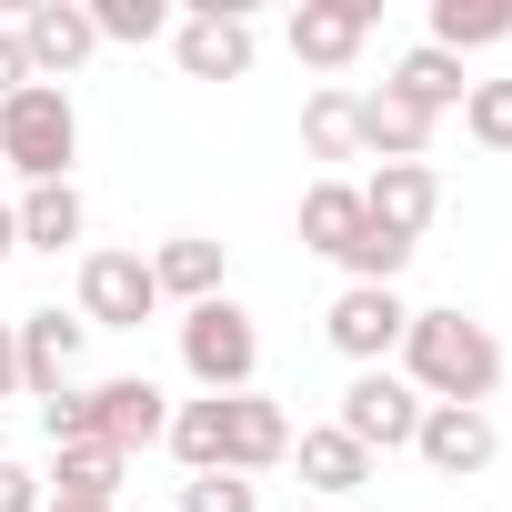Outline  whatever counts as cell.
Wrapping results in <instances>:
<instances>
[{"label": "cell", "instance_id": "9c48e42d", "mask_svg": "<svg viewBox=\"0 0 512 512\" xmlns=\"http://www.w3.org/2000/svg\"><path fill=\"white\" fill-rule=\"evenodd\" d=\"M412 452H422L442 482H472V472H492L502 432H492V412H472V402H422V432H412Z\"/></svg>", "mask_w": 512, "mask_h": 512}, {"label": "cell", "instance_id": "ba28073f", "mask_svg": "<svg viewBox=\"0 0 512 512\" xmlns=\"http://www.w3.org/2000/svg\"><path fill=\"white\" fill-rule=\"evenodd\" d=\"M332 422H342L362 452H412V432H422V392H412L402 372H352Z\"/></svg>", "mask_w": 512, "mask_h": 512}, {"label": "cell", "instance_id": "9a60e30c", "mask_svg": "<svg viewBox=\"0 0 512 512\" xmlns=\"http://www.w3.org/2000/svg\"><path fill=\"white\" fill-rule=\"evenodd\" d=\"M221 272H231V251L201 241V231H171V241L151 251V292L181 302V312H191V302H221Z\"/></svg>", "mask_w": 512, "mask_h": 512}, {"label": "cell", "instance_id": "3957f363", "mask_svg": "<svg viewBox=\"0 0 512 512\" xmlns=\"http://www.w3.org/2000/svg\"><path fill=\"white\" fill-rule=\"evenodd\" d=\"M71 151H81V111L61 81H31V91L0 101V161L21 181H71Z\"/></svg>", "mask_w": 512, "mask_h": 512}, {"label": "cell", "instance_id": "cb8c5ba5", "mask_svg": "<svg viewBox=\"0 0 512 512\" xmlns=\"http://www.w3.org/2000/svg\"><path fill=\"white\" fill-rule=\"evenodd\" d=\"M161 442H171V462H181V472H221V402H211V392H201V402H181Z\"/></svg>", "mask_w": 512, "mask_h": 512}, {"label": "cell", "instance_id": "30bf717a", "mask_svg": "<svg viewBox=\"0 0 512 512\" xmlns=\"http://www.w3.org/2000/svg\"><path fill=\"white\" fill-rule=\"evenodd\" d=\"M11 31H21V61H31V81H71V71L101 51V31H91V11H81V0H31V11H21Z\"/></svg>", "mask_w": 512, "mask_h": 512}, {"label": "cell", "instance_id": "83f0119b", "mask_svg": "<svg viewBox=\"0 0 512 512\" xmlns=\"http://www.w3.org/2000/svg\"><path fill=\"white\" fill-rule=\"evenodd\" d=\"M402 262H412V241H392V231H362V251H352L342 272H352V282H382V292H392V282H402Z\"/></svg>", "mask_w": 512, "mask_h": 512}, {"label": "cell", "instance_id": "f546056e", "mask_svg": "<svg viewBox=\"0 0 512 512\" xmlns=\"http://www.w3.org/2000/svg\"><path fill=\"white\" fill-rule=\"evenodd\" d=\"M31 91V61H21V31H0V101Z\"/></svg>", "mask_w": 512, "mask_h": 512}, {"label": "cell", "instance_id": "4dcf8cb0", "mask_svg": "<svg viewBox=\"0 0 512 512\" xmlns=\"http://www.w3.org/2000/svg\"><path fill=\"white\" fill-rule=\"evenodd\" d=\"M11 392H21V332L0 322V402H11Z\"/></svg>", "mask_w": 512, "mask_h": 512}, {"label": "cell", "instance_id": "603a6c76", "mask_svg": "<svg viewBox=\"0 0 512 512\" xmlns=\"http://www.w3.org/2000/svg\"><path fill=\"white\" fill-rule=\"evenodd\" d=\"M302 151H312V161H362V121H352V91H342V81H322V91L302 101Z\"/></svg>", "mask_w": 512, "mask_h": 512}, {"label": "cell", "instance_id": "ffe728a7", "mask_svg": "<svg viewBox=\"0 0 512 512\" xmlns=\"http://www.w3.org/2000/svg\"><path fill=\"white\" fill-rule=\"evenodd\" d=\"M121 472H131V452H111V442H61V452H51V502H121Z\"/></svg>", "mask_w": 512, "mask_h": 512}, {"label": "cell", "instance_id": "d4e9b609", "mask_svg": "<svg viewBox=\"0 0 512 512\" xmlns=\"http://www.w3.org/2000/svg\"><path fill=\"white\" fill-rule=\"evenodd\" d=\"M81 11H91V31L101 41H171V11H161V0H81Z\"/></svg>", "mask_w": 512, "mask_h": 512}, {"label": "cell", "instance_id": "4316f807", "mask_svg": "<svg viewBox=\"0 0 512 512\" xmlns=\"http://www.w3.org/2000/svg\"><path fill=\"white\" fill-rule=\"evenodd\" d=\"M181 512H262V482H241V472H191V482H181Z\"/></svg>", "mask_w": 512, "mask_h": 512}, {"label": "cell", "instance_id": "7c38bea8", "mask_svg": "<svg viewBox=\"0 0 512 512\" xmlns=\"http://www.w3.org/2000/svg\"><path fill=\"white\" fill-rule=\"evenodd\" d=\"M272 462H292V412L272 402V392H231L221 402V472H272Z\"/></svg>", "mask_w": 512, "mask_h": 512}, {"label": "cell", "instance_id": "44dd1931", "mask_svg": "<svg viewBox=\"0 0 512 512\" xmlns=\"http://www.w3.org/2000/svg\"><path fill=\"white\" fill-rule=\"evenodd\" d=\"M11 211H21V251H71V241H81V221H91L71 181H31Z\"/></svg>", "mask_w": 512, "mask_h": 512}, {"label": "cell", "instance_id": "5bb4252c", "mask_svg": "<svg viewBox=\"0 0 512 512\" xmlns=\"http://www.w3.org/2000/svg\"><path fill=\"white\" fill-rule=\"evenodd\" d=\"M11 332H21V392L61 402V392H71V372H81V342H91V322H61V312H21Z\"/></svg>", "mask_w": 512, "mask_h": 512}, {"label": "cell", "instance_id": "484cf974", "mask_svg": "<svg viewBox=\"0 0 512 512\" xmlns=\"http://www.w3.org/2000/svg\"><path fill=\"white\" fill-rule=\"evenodd\" d=\"M462 131H472L482 151H512V81H472V101H462Z\"/></svg>", "mask_w": 512, "mask_h": 512}, {"label": "cell", "instance_id": "52a82bcc", "mask_svg": "<svg viewBox=\"0 0 512 512\" xmlns=\"http://www.w3.org/2000/svg\"><path fill=\"white\" fill-rule=\"evenodd\" d=\"M251 21L231 11V0H201V11H181L171 21V61H181V81H251Z\"/></svg>", "mask_w": 512, "mask_h": 512}, {"label": "cell", "instance_id": "7a4b0ae2", "mask_svg": "<svg viewBox=\"0 0 512 512\" xmlns=\"http://www.w3.org/2000/svg\"><path fill=\"white\" fill-rule=\"evenodd\" d=\"M41 432H51V452L61 442H111V452H141V442H161L171 432V402H161V382L151 372H111V382H71L61 402H41Z\"/></svg>", "mask_w": 512, "mask_h": 512}, {"label": "cell", "instance_id": "d6986e66", "mask_svg": "<svg viewBox=\"0 0 512 512\" xmlns=\"http://www.w3.org/2000/svg\"><path fill=\"white\" fill-rule=\"evenodd\" d=\"M292 452H302V482H312V492H332V502H352V492L372 482V452H362V442H352L342 422H322V432H302Z\"/></svg>", "mask_w": 512, "mask_h": 512}, {"label": "cell", "instance_id": "ac0fdd59", "mask_svg": "<svg viewBox=\"0 0 512 512\" xmlns=\"http://www.w3.org/2000/svg\"><path fill=\"white\" fill-rule=\"evenodd\" d=\"M382 91H402V101H412V111H432V121L472 101V81H462V61H452V51H432V41H422V51H402Z\"/></svg>", "mask_w": 512, "mask_h": 512}, {"label": "cell", "instance_id": "f1b7e54d", "mask_svg": "<svg viewBox=\"0 0 512 512\" xmlns=\"http://www.w3.org/2000/svg\"><path fill=\"white\" fill-rule=\"evenodd\" d=\"M41 502H51V492H41V472L0 452V512H41Z\"/></svg>", "mask_w": 512, "mask_h": 512}, {"label": "cell", "instance_id": "6da1fadb", "mask_svg": "<svg viewBox=\"0 0 512 512\" xmlns=\"http://www.w3.org/2000/svg\"><path fill=\"white\" fill-rule=\"evenodd\" d=\"M402 382L422 402H492L502 392V342L472 322V312H412L402 322Z\"/></svg>", "mask_w": 512, "mask_h": 512}, {"label": "cell", "instance_id": "d6a6232c", "mask_svg": "<svg viewBox=\"0 0 512 512\" xmlns=\"http://www.w3.org/2000/svg\"><path fill=\"white\" fill-rule=\"evenodd\" d=\"M41 512H111V502H41Z\"/></svg>", "mask_w": 512, "mask_h": 512}, {"label": "cell", "instance_id": "2e32d148", "mask_svg": "<svg viewBox=\"0 0 512 512\" xmlns=\"http://www.w3.org/2000/svg\"><path fill=\"white\" fill-rule=\"evenodd\" d=\"M362 231H372V221H362V181H342V171H332V181H312V191H302V251H322V262H352Z\"/></svg>", "mask_w": 512, "mask_h": 512}, {"label": "cell", "instance_id": "277c9868", "mask_svg": "<svg viewBox=\"0 0 512 512\" xmlns=\"http://www.w3.org/2000/svg\"><path fill=\"white\" fill-rule=\"evenodd\" d=\"M181 372L211 392V402H231V392H251V372H262V332H251V312L221 292V302H191L181 312Z\"/></svg>", "mask_w": 512, "mask_h": 512}, {"label": "cell", "instance_id": "8fae6325", "mask_svg": "<svg viewBox=\"0 0 512 512\" xmlns=\"http://www.w3.org/2000/svg\"><path fill=\"white\" fill-rule=\"evenodd\" d=\"M362 221L392 231V241H422V231L442 221V181H432V161H382V171L362 181Z\"/></svg>", "mask_w": 512, "mask_h": 512}, {"label": "cell", "instance_id": "8992f818", "mask_svg": "<svg viewBox=\"0 0 512 512\" xmlns=\"http://www.w3.org/2000/svg\"><path fill=\"white\" fill-rule=\"evenodd\" d=\"M151 312H161L151 251H81V322L91 332H141Z\"/></svg>", "mask_w": 512, "mask_h": 512}, {"label": "cell", "instance_id": "e0dca14e", "mask_svg": "<svg viewBox=\"0 0 512 512\" xmlns=\"http://www.w3.org/2000/svg\"><path fill=\"white\" fill-rule=\"evenodd\" d=\"M352 121H362V151H382V161H422L432 151V111H412L402 91H352Z\"/></svg>", "mask_w": 512, "mask_h": 512}, {"label": "cell", "instance_id": "4fadbf2b", "mask_svg": "<svg viewBox=\"0 0 512 512\" xmlns=\"http://www.w3.org/2000/svg\"><path fill=\"white\" fill-rule=\"evenodd\" d=\"M362 41H372V0H302L292 11V61L312 71H352Z\"/></svg>", "mask_w": 512, "mask_h": 512}, {"label": "cell", "instance_id": "5b68a950", "mask_svg": "<svg viewBox=\"0 0 512 512\" xmlns=\"http://www.w3.org/2000/svg\"><path fill=\"white\" fill-rule=\"evenodd\" d=\"M402 322H412V302L382 292V282H342V302L322 312V332H332V352H342L352 372H382V362L402 352Z\"/></svg>", "mask_w": 512, "mask_h": 512}, {"label": "cell", "instance_id": "1f68e13d", "mask_svg": "<svg viewBox=\"0 0 512 512\" xmlns=\"http://www.w3.org/2000/svg\"><path fill=\"white\" fill-rule=\"evenodd\" d=\"M11 251H21V211H11V201H0V262H11Z\"/></svg>", "mask_w": 512, "mask_h": 512}, {"label": "cell", "instance_id": "7402d4cb", "mask_svg": "<svg viewBox=\"0 0 512 512\" xmlns=\"http://www.w3.org/2000/svg\"><path fill=\"white\" fill-rule=\"evenodd\" d=\"M512 41V0H432V51H492Z\"/></svg>", "mask_w": 512, "mask_h": 512}]
</instances>
